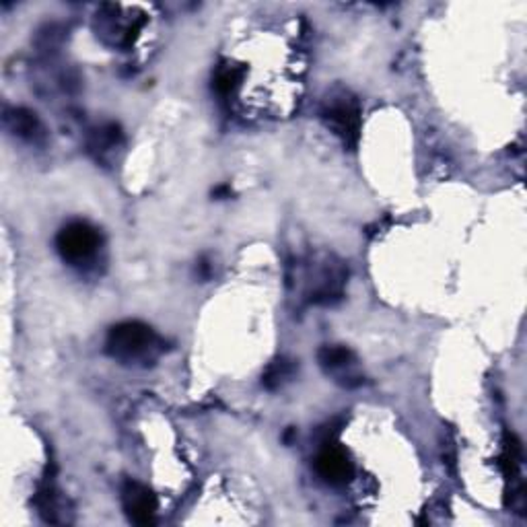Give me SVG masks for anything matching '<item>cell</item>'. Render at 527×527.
Wrapping results in <instances>:
<instances>
[{
  "instance_id": "3957f363",
  "label": "cell",
  "mask_w": 527,
  "mask_h": 527,
  "mask_svg": "<svg viewBox=\"0 0 527 527\" xmlns=\"http://www.w3.org/2000/svg\"><path fill=\"white\" fill-rule=\"evenodd\" d=\"M122 504L126 515L130 517L134 523L139 525L155 523L157 499L147 486L139 484V482H126L122 491Z\"/></svg>"
},
{
  "instance_id": "277c9868",
  "label": "cell",
  "mask_w": 527,
  "mask_h": 527,
  "mask_svg": "<svg viewBox=\"0 0 527 527\" xmlns=\"http://www.w3.org/2000/svg\"><path fill=\"white\" fill-rule=\"evenodd\" d=\"M315 470L332 486L346 484L355 474V468H352L344 451L336 446H330V443L315 457Z\"/></svg>"
},
{
  "instance_id": "5b68a950",
  "label": "cell",
  "mask_w": 527,
  "mask_h": 527,
  "mask_svg": "<svg viewBox=\"0 0 527 527\" xmlns=\"http://www.w3.org/2000/svg\"><path fill=\"white\" fill-rule=\"evenodd\" d=\"M323 120H326L328 126L342 137L344 142H352L355 145L359 139V108L352 101H334L330 103L326 111H323Z\"/></svg>"
},
{
  "instance_id": "9c48e42d",
  "label": "cell",
  "mask_w": 527,
  "mask_h": 527,
  "mask_svg": "<svg viewBox=\"0 0 527 527\" xmlns=\"http://www.w3.org/2000/svg\"><path fill=\"white\" fill-rule=\"evenodd\" d=\"M241 74L235 69H221L215 77V89L221 95H229L235 91Z\"/></svg>"
},
{
  "instance_id": "8992f818",
  "label": "cell",
  "mask_w": 527,
  "mask_h": 527,
  "mask_svg": "<svg viewBox=\"0 0 527 527\" xmlns=\"http://www.w3.org/2000/svg\"><path fill=\"white\" fill-rule=\"evenodd\" d=\"M5 120H6V126H9L19 139H25L32 142L43 139V126L34 111H29L25 108H14L6 111Z\"/></svg>"
},
{
  "instance_id": "52a82bcc",
  "label": "cell",
  "mask_w": 527,
  "mask_h": 527,
  "mask_svg": "<svg viewBox=\"0 0 527 527\" xmlns=\"http://www.w3.org/2000/svg\"><path fill=\"white\" fill-rule=\"evenodd\" d=\"M318 360L326 371L338 373L352 367V363H355V355H352L346 346H323L318 352Z\"/></svg>"
},
{
  "instance_id": "7a4b0ae2",
  "label": "cell",
  "mask_w": 527,
  "mask_h": 527,
  "mask_svg": "<svg viewBox=\"0 0 527 527\" xmlns=\"http://www.w3.org/2000/svg\"><path fill=\"white\" fill-rule=\"evenodd\" d=\"M56 247L64 260L82 262L91 258L100 247V233L89 223L74 221L58 233Z\"/></svg>"
},
{
  "instance_id": "6da1fadb",
  "label": "cell",
  "mask_w": 527,
  "mask_h": 527,
  "mask_svg": "<svg viewBox=\"0 0 527 527\" xmlns=\"http://www.w3.org/2000/svg\"><path fill=\"white\" fill-rule=\"evenodd\" d=\"M157 346V336L147 323L122 321L110 330L108 352L122 363L145 359Z\"/></svg>"
},
{
  "instance_id": "30bf717a",
  "label": "cell",
  "mask_w": 527,
  "mask_h": 527,
  "mask_svg": "<svg viewBox=\"0 0 527 527\" xmlns=\"http://www.w3.org/2000/svg\"><path fill=\"white\" fill-rule=\"evenodd\" d=\"M200 274H202V278H208L210 276V266H208L206 260L200 262Z\"/></svg>"
},
{
  "instance_id": "ba28073f",
  "label": "cell",
  "mask_w": 527,
  "mask_h": 527,
  "mask_svg": "<svg viewBox=\"0 0 527 527\" xmlns=\"http://www.w3.org/2000/svg\"><path fill=\"white\" fill-rule=\"evenodd\" d=\"M297 367L292 360L289 359H276L274 363H270V367L266 369V373H264L262 383L264 388L268 389H281L284 383H289L292 379V375H295Z\"/></svg>"
}]
</instances>
